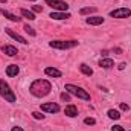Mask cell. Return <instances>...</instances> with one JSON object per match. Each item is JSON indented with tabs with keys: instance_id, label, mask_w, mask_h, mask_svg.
<instances>
[{
	"instance_id": "1",
	"label": "cell",
	"mask_w": 131,
	"mask_h": 131,
	"mask_svg": "<svg viewBox=\"0 0 131 131\" xmlns=\"http://www.w3.org/2000/svg\"><path fill=\"white\" fill-rule=\"evenodd\" d=\"M29 92L35 98H44L52 92V84L47 79H35L29 85Z\"/></svg>"
},
{
	"instance_id": "2",
	"label": "cell",
	"mask_w": 131,
	"mask_h": 131,
	"mask_svg": "<svg viewBox=\"0 0 131 131\" xmlns=\"http://www.w3.org/2000/svg\"><path fill=\"white\" fill-rule=\"evenodd\" d=\"M66 92H69L70 95L76 96L78 99H82V101H90V93L87 90H84L82 87H78L75 84H66Z\"/></svg>"
},
{
	"instance_id": "3",
	"label": "cell",
	"mask_w": 131,
	"mask_h": 131,
	"mask_svg": "<svg viewBox=\"0 0 131 131\" xmlns=\"http://www.w3.org/2000/svg\"><path fill=\"white\" fill-rule=\"evenodd\" d=\"M0 96L5 99L6 102H11V104L17 101V96H15V93L11 90L9 84L5 82V79H2V78H0Z\"/></svg>"
},
{
	"instance_id": "4",
	"label": "cell",
	"mask_w": 131,
	"mask_h": 131,
	"mask_svg": "<svg viewBox=\"0 0 131 131\" xmlns=\"http://www.w3.org/2000/svg\"><path fill=\"white\" fill-rule=\"evenodd\" d=\"M49 46L53 49H60V50H67V49H73L78 46L76 40H53L49 41Z\"/></svg>"
},
{
	"instance_id": "5",
	"label": "cell",
	"mask_w": 131,
	"mask_h": 131,
	"mask_svg": "<svg viewBox=\"0 0 131 131\" xmlns=\"http://www.w3.org/2000/svg\"><path fill=\"white\" fill-rule=\"evenodd\" d=\"M44 3L50 8H53V11H63V12H67L69 9V5L63 2V0H44Z\"/></svg>"
},
{
	"instance_id": "6",
	"label": "cell",
	"mask_w": 131,
	"mask_h": 131,
	"mask_svg": "<svg viewBox=\"0 0 131 131\" xmlns=\"http://www.w3.org/2000/svg\"><path fill=\"white\" fill-rule=\"evenodd\" d=\"M110 17L113 18H128L131 17V9L130 8H117L110 12Z\"/></svg>"
},
{
	"instance_id": "7",
	"label": "cell",
	"mask_w": 131,
	"mask_h": 131,
	"mask_svg": "<svg viewBox=\"0 0 131 131\" xmlns=\"http://www.w3.org/2000/svg\"><path fill=\"white\" fill-rule=\"evenodd\" d=\"M41 111L44 113H58L60 111V105L57 102H46V104H41Z\"/></svg>"
},
{
	"instance_id": "8",
	"label": "cell",
	"mask_w": 131,
	"mask_h": 131,
	"mask_svg": "<svg viewBox=\"0 0 131 131\" xmlns=\"http://www.w3.org/2000/svg\"><path fill=\"white\" fill-rule=\"evenodd\" d=\"M5 31H6V34H8V35H9L11 38H14L15 41H18V43H21V44H28V43H29V41H28V40H26L25 37H21L20 34L14 32V31H12L11 28H5Z\"/></svg>"
},
{
	"instance_id": "9",
	"label": "cell",
	"mask_w": 131,
	"mask_h": 131,
	"mask_svg": "<svg viewBox=\"0 0 131 131\" xmlns=\"http://www.w3.org/2000/svg\"><path fill=\"white\" fill-rule=\"evenodd\" d=\"M105 18L101 17V15H92V17H87L85 18V23L90 25V26H99V25H104Z\"/></svg>"
},
{
	"instance_id": "10",
	"label": "cell",
	"mask_w": 131,
	"mask_h": 131,
	"mask_svg": "<svg viewBox=\"0 0 131 131\" xmlns=\"http://www.w3.org/2000/svg\"><path fill=\"white\" fill-rule=\"evenodd\" d=\"M2 52H3L5 55H8V57H15V55L18 53L17 47H15V46H11V44H5V46H2Z\"/></svg>"
},
{
	"instance_id": "11",
	"label": "cell",
	"mask_w": 131,
	"mask_h": 131,
	"mask_svg": "<svg viewBox=\"0 0 131 131\" xmlns=\"http://www.w3.org/2000/svg\"><path fill=\"white\" fill-rule=\"evenodd\" d=\"M49 17L52 20H67L70 17V14L69 12H63V11H53V12H50Z\"/></svg>"
},
{
	"instance_id": "12",
	"label": "cell",
	"mask_w": 131,
	"mask_h": 131,
	"mask_svg": "<svg viewBox=\"0 0 131 131\" xmlns=\"http://www.w3.org/2000/svg\"><path fill=\"white\" fill-rule=\"evenodd\" d=\"M0 14H2L5 18H8V20L14 21V23H18V21H21V17H17L15 14L9 12V11H6V9H0Z\"/></svg>"
},
{
	"instance_id": "13",
	"label": "cell",
	"mask_w": 131,
	"mask_h": 131,
	"mask_svg": "<svg viewBox=\"0 0 131 131\" xmlns=\"http://www.w3.org/2000/svg\"><path fill=\"white\" fill-rule=\"evenodd\" d=\"M44 73H46L47 76H52V78H61V76H63L61 70H58V69H55V67H46V69H44Z\"/></svg>"
},
{
	"instance_id": "14",
	"label": "cell",
	"mask_w": 131,
	"mask_h": 131,
	"mask_svg": "<svg viewBox=\"0 0 131 131\" xmlns=\"http://www.w3.org/2000/svg\"><path fill=\"white\" fill-rule=\"evenodd\" d=\"M18 72H20V67L17 64H9L6 67V75L9 76V78H14V76H17L18 75Z\"/></svg>"
},
{
	"instance_id": "15",
	"label": "cell",
	"mask_w": 131,
	"mask_h": 131,
	"mask_svg": "<svg viewBox=\"0 0 131 131\" xmlns=\"http://www.w3.org/2000/svg\"><path fill=\"white\" fill-rule=\"evenodd\" d=\"M64 113H66V116H69V117H76L78 116V108H76V105L70 104V105H67L64 108Z\"/></svg>"
},
{
	"instance_id": "16",
	"label": "cell",
	"mask_w": 131,
	"mask_h": 131,
	"mask_svg": "<svg viewBox=\"0 0 131 131\" xmlns=\"http://www.w3.org/2000/svg\"><path fill=\"white\" fill-rule=\"evenodd\" d=\"M99 67L101 69H111V67H114V61L111 58H102L99 61Z\"/></svg>"
},
{
	"instance_id": "17",
	"label": "cell",
	"mask_w": 131,
	"mask_h": 131,
	"mask_svg": "<svg viewBox=\"0 0 131 131\" xmlns=\"http://www.w3.org/2000/svg\"><path fill=\"white\" fill-rule=\"evenodd\" d=\"M79 70H81V73L82 75H85V76H92L93 75V69L92 67H89L87 64H79Z\"/></svg>"
},
{
	"instance_id": "18",
	"label": "cell",
	"mask_w": 131,
	"mask_h": 131,
	"mask_svg": "<svg viewBox=\"0 0 131 131\" xmlns=\"http://www.w3.org/2000/svg\"><path fill=\"white\" fill-rule=\"evenodd\" d=\"M107 114H108V117H110V119H114V121L121 119V111H119V110L111 108V110H108V111H107Z\"/></svg>"
},
{
	"instance_id": "19",
	"label": "cell",
	"mask_w": 131,
	"mask_h": 131,
	"mask_svg": "<svg viewBox=\"0 0 131 131\" xmlns=\"http://www.w3.org/2000/svg\"><path fill=\"white\" fill-rule=\"evenodd\" d=\"M98 9L95 8V6H87V8H82L81 11H79V14L81 15H89V14H95Z\"/></svg>"
},
{
	"instance_id": "20",
	"label": "cell",
	"mask_w": 131,
	"mask_h": 131,
	"mask_svg": "<svg viewBox=\"0 0 131 131\" xmlns=\"http://www.w3.org/2000/svg\"><path fill=\"white\" fill-rule=\"evenodd\" d=\"M20 14H21L25 18H28V20H35V14H34L32 11H28V9H21V11H20Z\"/></svg>"
},
{
	"instance_id": "21",
	"label": "cell",
	"mask_w": 131,
	"mask_h": 131,
	"mask_svg": "<svg viewBox=\"0 0 131 131\" xmlns=\"http://www.w3.org/2000/svg\"><path fill=\"white\" fill-rule=\"evenodd\" d=\"M23 29H25L26 32L29 34L31 37H35V35H37V32H35V29H34L32 26H29V25H25V28H23Z\"/></svg>"
},
{
	"instance_id": "22",
	"label": "cell",
	"mask_w": 131,
	"mask_h": 131,
	"mask_svg": "<svg viewBox=\"0 0 131 131\" xmlns=\"http://www.w3.org/2000/svg\"><path fill=\"white\" fill-rule=\"evenodd\" d=\"M84 124H85V125H95V124H96V119H93V117H85V119H84Z\"/></svg>"
},
{
	"instance_id": "23",
	"label": "cell",
	"mask_w": 131,
	"mask_h": 131,
	"mask_svg": "<svg viewBox=\"0 0 131 131\" xmlns=\"http://www.w3.org/2000/svg\"><path fill=\"white\" fill-rule=\"evenodd\" d=\"M32 116L35 117V119H38V121H43V119H44V114H41L40 111H34Z\"/></svg>"
},
{
	"instance_id": "24",
	"label": "cell",
	"mask_w": 131,
	"mask_h": 131,
	"mask_svg": "<svg viewBox=\"0 0 131 131\" xmlns=\"http://www.w3.org/2000/svg\"><path fill=\"white\" fill-rule=\"evenodd\" d=\"M111 131H127L122 125H114V127H111Z\"/></svg>"
},
{
	"instance_id": "25",
	"label": "cell",
	"mask_w": 131,
	"mask_h": 131,
	"mask_svg": "<svg viewBox=\"0 0 131 131\" xmlns=\"http://www.w3.org/2000/svg\"><path fill=\"white\" fill-rule=\"evenodd\" d=\"M121 110H122V111H128V110H130V105L125 104V102H122V104H121Z\"/></svg>"
},
{
	"instance_id": "26",
	"label": "cell",
	"mask_w": 131,
	"mask_h": 131,
	"mask_svg": "<svg viewBox=\"0 0 131 131\" xmlns=\"http://www.w3.org/2000/svg\"><path fill=\"white\" fill-rule=\"evenodd\" d=\"M32 11H35V12H43V8H41V6H38V5H34Z\"/></svg>"
},
{
	"instance_id": "27",
	"label": "cell",
	"mask_w": 131,
	"mask_h": 131,
	"mask_svg": "<svg viewBox=\"0 0 131 131\" xmlns=\"http://www.w3.org/2000/svg\"><path fill=\"white\" fill-rule=\"evenodd\" d=\"M61 99H63V101H66V102H69V101H70V96H69L67 93H63V95H61Z\"/></svg>"
},
{
	"instance_id": "28",
	"label": "cell",
	"mask_w": 131,
	"mask_h": 131,
	"mask_svg": "<svg viewBox=\"0 0 131 131\" xmlns=\"http://www.w3.org/2000/svg\"><path fill=\"white\" fill-rule=\"evenodd\" d=\"M125 67H127V63H121V64L117 66V69H119V70H124Z\"/></svg>"
},
{
	"instance_id": "29",
	"label": "cell",
	"mask_w": 131,
	"mask_h": 131,
	"mask_svg": "<svg viewBox=\"0 0 131 131\" xmlns=\"http://www.w3.org/2000/svg\"><path fill=\"white\" fill-rule=\"evenodd\" d=\"M12 131H23L21 127H12Z\"/></svg>"
},
{
	"instance_id": "30",
	"label": "cell",
	"mask_w": 131,
	"mask_h": 131,
	"mask_svg": "<svg viewBox=\"0 0 131 131\" xmlns=\"http://www.w3.org/2000/svg\"><path fill=\"white\" fill-rule=\"evenodd\" d=\"M114 52H116V53H122V49H119V47H117V49H114Z\"/></svg>"
},
{
	"instance_id": "31",
	"label": "cell",
	"mask_w": 131,
	"mask_h": 131,
	"mask_svg": "<svg viewBox=\"0 0 131 131\" xmlns=\"http://www.w3.org/2000/svg\"><path fill=\"white\" fill-rule=\"evenodd\" d=\"M0 2H2V3H6V0H0Z\"/></svg>"
},
{
	"instance_id": "32",
	"label": "cell",
	"mask_w": 131,
	"mask_h": 131,
	"mask_svg": "<svg viewBox=\"0 0 131 131\" xmlns=\"http://www.w3.org/2000/svg\"><path fill=\"white\" fill-rule=\"evenodd\" d=\"M31 2H34V0H31Z\"/></svg>"
},
{
	"instance_id": "33",
	"label": "cell",
	"mask_w": 131,
	"mask_h": 131,
	"mask_svg": "<svg viewBox=\"0 0 131 131\" xmlns=\"http://www.w3.org/2000/svg\"><path fill=\"white\" fill-rule=\"evenodd\" d=\"M130 131H131V130H130Z\"/></svg>"
}]
</instances>
